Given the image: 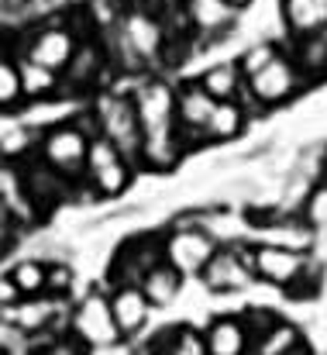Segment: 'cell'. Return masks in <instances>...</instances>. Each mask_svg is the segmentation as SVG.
<instances>
[{
	"instance_id": "1",
	"label": "cell",
	"mask_w": 327,
	"mask_h": 355,
	"mask_svg": "<svg viewBox=\"0 0 327 355\" xmlns=\"http://www.w3.org/2000/svg\"><path fill=\"white\" fill-rule=\"evenodd\" d=\"M87 148H90V131H83L76 121H55L38 138V159L69 183H83Z\"/></svg>"
},
{
	"instance_id": "2",
	"label": "cell",
	"mask_w": 327,
	"mask_h": 355,
	"mask_svg": "<svg viewBox=\"0 0 327 355\" xmlns=\"http://www.w3.org/2000/svg\"><path fill=\"white\" fill-rule=\"evenodd\" d=\"M117 45H121V55L131 62V66H148V62H159L162 52H169V31H166V21L152 10L141 7H131L121 21H117Z\"/></svg>"
},
{
	"instance_id": "3",
	"label": "cell",
	"mask_w": 327,
	"mask_h": 355,
	"mask_svg": "<svg viewBox=\"0 0 327 355\" xmlns=\"http://www.w3.org/2000/svg\"><path fill=\"white\" fill-rule=\"evenodd\" d=\"M66 331L83 345V349H110V345H121V331L114 324V314H110V300L107 290H90L83 300H76L69 307V321H66Z\"/></svg>"
},
{
	"instance_id": "4",
	"label": "cell",
	"mask_w": 327,
	"mask_h": 355,
	"mask_svg": "<svg viewBox=\"0 0 327 355\" xmlns=\"http://www.w3.org/2000/svg\"><path fill=\"white\" fill-rule=\"evenodd\" d=\"M69 297H52V293H38V297H21L17 304H10L7 311H0V321L10 324L14 331H21L24 338H38V335H59V324L69 321Z\"/></svg>"
},
{
	"instance_id": "5",
	"label": "cell",
	"mask_w": 327,
	"mask_h": 355,
	"mask_svg": "<svg viewBox=\"0 0 327 355\" xmlns=\"http://www.w3.org/2000/svg\"><path fill=\"white\" fill-rule=\"evenodd\" d=\"M94 135H104L114 141L134 166H138V152H141V124L134 114V104L127 94H104L94 107Z\"/></svg>"
},
{
	"instance_id": "6",
	"label": "cell",
	"mask_w": 327,
	"mask_h": 355,
	"mask_svg": "<svg viewBox=\"0 0 327 355\" xmlns=\"http://www.w3.org/2000/svg\"><path fill=\"white\" fill-rule=\"evenodd\" d=\"M251 269H255V279L290 293L307 276L310 252L286 248V245H276V241H258V245H251Z\"/></svg>"
},
{
	"instance_id": "7",
	"label": "cell",
	"mask_w": 327,
	"mask_h": 355,
	"mask_svg": "<svg viewBox=\"0 0 327 355\" xmlns=\"http://www.w3.org/2000/svg\"><path fill=\"white\" fill-rule=\"evenodd\" d=\"M218 248L220 245L207 235L197 221L176 225V228H169V232L162 235V259H166L173 269H179L186 279H190V276H200L204 266L211 262V255H214Z\"/></svg>"
},
{
	"instance_id": "8",
	"label": "cell",
	"mask_w": 327,
	"mask_h": 355,
	"mask_svg": "<svg viewBox=\"0 0 327 355\" xmlns=\"http://www.w3.org/2000/svg\"><path fill=\"white\" fill-rule=\"evenodd\" d=\"M200 283L211 293H241L255 283L251 245H220L200 272Z\"/></svg>"
},
{
	"instance_id": "9",
	"label": "cell",
	"mask_w": 327,
	"mask_h": 355,
	"mask_svg": "<svg viewBox=\"0 0 327 355\" xmlns=\"http://www.w3.org/2000/svg\"><path fill=\"white\" fill-rule=\"evenodd\" d=\"M300 90V69L279 52L272 62H265L258 73L245 76V94L258 107H279Z\"/></svg>"
},
{
	"instance_id": "10",
	"label": "cell",
	"mask_w": 327,
	"mask_h": 355,
	"mask_svg": "<svg viewBox=\"0 0 327 355\" xmlns=\"http://www.w3.org/2000/svg\"><path fill=\"white\" fill-rule=\"evenodd\" d=\"M76 49H80V38H76V31L69 24L45 21V24H38L28 35L21 55H28V59H35V62H42V66L55 69V73H62L69 66V59L76 55Z\"/></svg>"
},
{
	"instance_id": "11",
	"label": "cell",
	"mask_w": 327,
	"mask_h": 355,
	"mask_svg": "<svg viewBox=\"0 0 327 355\" xmlns=\"http://www.w3.org/2000/svg\"><path fill=\"white\" fill-rule=\"evenodd\" d=\"M107 300H110V314H114V324H117L121 338L134 342L148 328L155 307L148 304V297L141 293L138 283H114V286H107Z\"/></svg>"
},
{
	"instance_id": "12",
	"label": "cell",
	"mask_w": 327,
	"mask_h": 355,
	"mask_svg": "<svg viewBox=\"0 0 327 355\" xmlns=\"http://www.w3.org/2000/svg\"><path fill=\"white\" fill-rule=\"evenodd\" d=\"M162 259V235H138L127 238L124 245H117L114 259H110V276L107 283H138L145 276L148 266H155Z\"/></svg>"
},
{
	"instance_id": "13",
	"label": "cell",
	"mask_w": 327,
	"mask_h": 355,
	"mask_svg": "<svg viewBox=\"0 0 327 355\" xmlns=\"http://www.w3.org/2000/svg\"><path fill=\"white\" fill-rule=\"evenodd\" d=\"M214 104H218V101H214L197 80L176 90V118H179V131H183V138H186V148H190V135H197V138L204 141L200 131H204V124L211 118Z\"/></svg>"
},
{
	"instance_id": "14",
	"label": "cell",
	"mask_w": 327,
	"mask_h": 355,
	"mask_svg": "<svg viewBox=\"0 0 327 355\" xmlns=\"http://www.w3.org/2000/svg\"><path fill=\"white\" fill-rule=\"evenodd\" d=\"M183 17L186 24L204 35V38H220L231 31V24L238 21V10L224 0H186L183 3Z\"/></svg>"
},
{
	"instance_id": "15",
	"label": "cell",
	"mask_w": 327,
	"mask_h": 355,
	"mask_svg": "<svg viewBox=\"0 0 327 355\" xmlns=\"http://www.w3.org/2000/svg\"><path fill=\"white\" fill-rule=\"evenodd\" d=\"M183 283H186V276H183L179 269H173L166 259H159L155 266H148L145 276L138 279L141 293L148 297V304H152L155 311L173 307V304L179 300V293H183Z\"/></svg>"
},
{
	"instance_id": "16",
	"label": "cell",
	"mask_w": 327,
	"mask_h": 355,
	"mask_svg": "<svg viewBox=\"0 0 327 355\" xmlns=\"http://www.w3.org/2000/svg\"><path fill=\"white\" fill-rule=\"evenodd\" d=\"M204 342H207V355H248L251 349V335L245 318H214L204 328Z\"/></svg>"
},
{
	"instance_id": "17",
	"label": "cell",
	"mask_w": 327,
	"mask_h": 355,
	"mask_svg": "<svg viewBox=\"0 0 327 355\" xmlns=\"http://www.w3.org/2000/svg\"><path fill=\"white\" fill-rule=\"evenodd\" d=\"M193 221L214 238L218 245H245V235L251 232L248 214H238V211H231V207H207V211H200Z\"/></svg>"
},
{
	"instance_id": "18",
	"label": "cell",
	"mask_w": 327,
	"mask_h": 355,
	"mask_svg": "<svg viewBox=\"0 0 327 355\" xmlns=\"http://www.w3.org/2000/svg\"><path fill=\"white\" fill-rule=\"evenodd\" d=\"M83 183H90V190H94L100 200H117V197H124L127 187L134 183V162L124 159V155H117L107 166L90 169V173L83 176Z\"/></svg>"
},
{
	"instance_id": "19",
	"label": "cell",
	"mask_w": 327,
	"mask_h": 355,
	"mask_svg": "<svg viewBox=\"0 0 327 355\" xmlns=\"http://www.w3.org/2000/svg\"><path fill=\"white\" fill-rule=\"evenodd\" d=\"M245 124H248V114H245V107H241L238 97L234 101H218L200 135H204V141L220 145V141H234L245 131Z\"/></svg>"
},
{
	"instance_id": "20",
	"label": "cell",
	"mask_w": 327,
	"mask_h": 355,
	"mask_svg": "<svg viewBox=\"0 0 327 355\" xmlns=\"http://www.w3.org/2000/svg\"><path fill=\"white\" fill-rule=\"evenodd\" d=\"M283 17L297 38L321 35L327 31V0H283Z\"/></svg>"
},
{
	"instance_id": "21",
	"label": "cell",
	"mask_w": 327,
	"mask_h": 355,
	"mask_svg": "<svg viewBox=\"0 0 327 355\" xmlns=\"http://www.w3.org/2000/svg\"><path fill=\"white\" fill-rule=\"evenodd\" d=\"M17 73H21L24 101H48L62 90V73H55V69H48V66H42V62H35L28 55L17 59Z\"/></svg>"
},
{
	"instance_id": "22",
	"label": "cell",
	"mask_w": 327,
	"mask_h": 355,
	"mask_svg": "<svg viewBox=\"0 0 327 355\" xmlns=\"http://www.w3.org/2000/svg\"><path fill=\"white\" fill-rule=\"evenodd\" d=\"M251 349H255V355H307L300 328L290 321H279V318L251 342Z\"/></svg>"
},
{
	"instance_id": "23",
	"label": "cell",
	"mask_w": 327,
	"mask_h": 355,
	"mask_svg": "<svg viewBox=\"0 0 327 355\" xmlns=\"http://www.w3.org/2000/svg\"><path fill=\"white\" fill-rule=\"evenodd\" d=\"M197 83H200L214 101H234V97H241V90H245V73H241L238 62H218V66L204 69V73L197 76Z\"/></svg>"
},
{
	"instance_id": "24",
	"label": "cell",
	"mask_w": 327,
	"mask_h": 355,
	"mask_svg": "<svg viewBox=\"0 0 327 355\" xmlns=\"http://www.w3.org/2000/svg\"><path fill=\"white\" fill-rule=\"evenodd\" d=\"M148 352L152 355H207V342H204V331H197L193 324H176Z\"/></svg>"
},
{
	"instance_id": "25",
	"label": "cell",
	"mask_w": 327,
	"mask_h": 355,
	"mask_svg": "<svg viewBox=\"0 0 327 355\" xmlns=\"http://www.w3.org/2000/svg\"><path fill=\"white\" fill-rule=\"evenodd\" d=\"M7 276L14 279V286L21 290V297H38L45 293V279H48V259L42 255H28V259H17Z\"/></svg>"
},
{
	"instance_id": "26",
	"label": "cell",
	"mask_w": 327,
	"mask_h": 355,
	"mask_svg": "<svg viewBox=\"0 0 327 355\" xmlns=\"http://www.w3.org/2000/svg\"><path fill=\"white\" fill-rule=\"evenodd\" d=\"M38 138L42 135L35 128H10V131H3L0 135V159H7L14 166L28 162L38 152Z\"/></svg>"
},
{
	"instance_id": "27",
	"label": "cell",
	"mask_w": 327,
	"mask_h": 355,
	"mask_svg": "<svg viewBox=\"0 0 327 355\" xmlns=\"http://www.w3.org/2000/svg\"><path fill=\"white\" fill-rule=\"evenodd\" d=\"M100 66H104V52L97 45H80L76 55L69 59V66L62 69V87L66 83H83V80L90 83L100 73Z\"/></svg>"
},
{
	"instance_id": "28",
	"label": "cell",
	"mask_w": 327,
	"mask_h": 355,
	"mask_svg": "<svg viewBox=\"0 0 327 355\" xmlns=\"http://www.w3.org/2000/svg\"><path fill=\"white\" fill-rule=\"evenodd\" d=\"M21 104H24V94H21L17 59H10L7 52H0V114L3 111H17Z\"/></svg>"
},
{
	"instance_id": "29",
	"label": "cell",
	"mask_w": 327,
	"mask_h": 355,
	"mask_svg": "<svg viewBox=\"0 0 327 355\" xmlns=\"http://www.w3.org/2000/svg\"><path fill=\"white\" fill-rule=\"evenodd\" d=\"M300 221L314 232V235H327V180H317L300 207Z\"/></svg>"
},
{
	"instance_id": "30",
	"label": "cell",
	"mask_w": 327,
	"mask_h": 355,
	"mask_svg": "<svg viewBox=\"0 0 327 355\" xmlns=\"http://www.w3.org/2000/svg\"><path fill=\"white\" fill-rule=\"evenodd\" d=\"M76 290V269L69 259H48V279H45V293L52 297H73Z\"/></svg>"
},
{
	"instance_id": "31",
	"label": "cell",
	"mask_w": 327,
	"mask_h": 355,
	"mask_svg": "<svg viewBox=\"0 0 327 355\" xmlns=\"http://www.w3.org/2000/svg\"><path fill=\"white\" fill-rule=\"evenodd\" d=\"M276 55H279V49H276L272 42H258V45H248V49L241 52L238 66H241V73H245V76H251V73H258L265 62H272Z\"/></svg>"
},
{
	"instance_id": "32",
	"label": "cell",
	"mask_w": 327,
	"mask_h": 355,
	"mask_svg": "<svg viewBox=\"0 0 327 355\" xmlns=\"http://www.w3.org/2000/svg\"><path fill=\"white\" fill-rule=\"evenodd\" d=\"M21 300V290L14 286V279L7 276V272H0V311H7L10 304H17Z\"/></svg>"
},
{
	"instance_id": "33",
	"label": "cell",
	"mask_w": 327,
	"mask_h": 355,
	"mask_svg": "<svg viewBox=\"0 0 327 355\" xmlns=\"http://www.w3.org/2000/svg\"><path fill=\"white\" fill-rule=\"evenodd\" d=\"M66 0H28V10L31 14H55Z\"/></svg>"
},
{
	"instance_id": "34",
	"label": "cell",
	"mask_w": 327,
	"mask_h": 355,
	"mask_svg": "<svg viewBox=\"0 0 327 355\" xmlns=\"http://www.w3.org/2000/svg\"><path fill=\"white\" fill-rule=\"evenodd\" d=\"M224 3H231V7H234V10H245V7H251V3H255V0H224Z\"/></svg>"
},
{
	"instance_id": "35",
	"label": "cell",
	"mask_w": 327,
	"mask_h": 355,
	"mask_svg": "<svg viewBox=\"0 0 327 355\" xmlns=\"http://www.w3.org/2000/svg\"><path fill=\"white\" fill-rule=\"evenodd\" d=\"M3 7H10V10H24L28 0H3Z\"/></svg>"
},
{
	"instance_id": "36",
	"label": "cell",
	"mask_w": 327,
	"mask_h": 355,
	"mask_svg": "<svg viewBox=\"0 0 327 355\" xmlns=\"http://www.w3.org/2000/svg\"><path fill=\"white\" fill-rule=\"evenodd\" d=\"M131 3H138V7H141V3H145V0H131Z\"/></svg>"
}]
</instances>
